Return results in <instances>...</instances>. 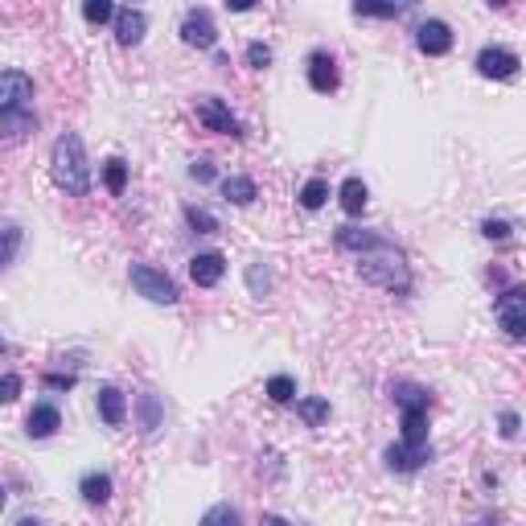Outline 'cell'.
<instances>
[{
	"label": "cell",
	"mask_w": 526,
	"mask_h": 526,
	"mask_svg": "<svg viewBox=\"0 0 526 526\" xmlns=\"http://www.w3.org/2000/svg\"><path fill=\"white\" fill-rule=\"evenodd\" d=\"M103 185H107V189H111V194H115V197H120V194H123V189H128V164H123V161H120V156H111V161H107V164H103Z\"/></svg>",
	"instance_id": "26"
},
{
	"label": "cell",
	"mask_w": 526,
	"mask_h": 526,
	"mask_svg": "<svg viewBox=\"0 0 526 526\" xmlns=\"http://www.w3.org/2000/svg\"><path fill=\"white\" fill-rule=\"evenodd\" d=\"M222 276H226V259H222V251H197L194 259H189V279H194L197 288H214Z\"/></svg>",
	"instance_id": "13"
},
{
	"label": "cell",
	"mask_w": 526,
	"mask_h": 526,
	"mask_svg": "<svg viewBox=\"0 0 526 526\" xmlns=\"http://www.w3.org/2000/svg\"><path fill=\"white\" fill-rule=\"evenodd\" d=\"M518 427H522L518 411H501V416H498V432H501V440H518Z\"/></svg>",
	"instance_id": "35"
},
{
	"label": "cell",
	"mask_w": 526,
	"mask_h": 526,
	"mask_svg": "<svg viewBox=\"0 0 526 526\" xmlns=\"http://www.w3.org/2000/svg\"><path fill=\"white\" fill-rule=\"evenodd\" d=\"M329 202V181L325 177H309L300 185V205L304 210H321V205Z\"/></svg>",
	"instance_id": "24"
},
{
	"label": "cell",
	"mask_w": 526,
	"mask_h": 526,
	"mask_svg": "<svg viewBox=\"0 0 526 526\" xmlns=\"http://www.w3.org/2000/svg\"><path fill=\"white\" fill-rule=\"evenodd\" d=\"M337 247L342 251L358 255V276L366 284L383 288L391 296H407L411 292V268H407V255L403 247H394L386 235L378 230H362V226H337Z\"/></svg>",
	"instance_id": "1"
},
{
	"label": "cell",
	"mask_w": 526,
	"mask_h": 526,
	"mask_svg": "<svg viewBox=\"0 0 526 526\" xmlns=\"http://www.w3.org/2000/svg\"><path fill=\"white\" fill-rule=\"evenodd\" d=\"M0 353H8V337L5 333H0Z\"/></svg>",
	"instance_id": "40"
},
{
	"label": "cell",
	"mask_w": 526,
	"mask_h": 526,
	"mask_svg": "<svg viewBox=\"0 0 526 526\" xmlns=\"http://www.w3.org/2000/svg\"><path fill=\"white\" fill-rule=\"evenodd\" d=\"M74 383H79V374H46V386H49V391H70Z\"/></svg>",
	"instance_id": "37"
},
{
	"label": "cell",
	"mask_w": 526,
	"mask_h": 526,
	"mask_svg": "<svg viewBox=\"0 0 526 526\" xmlns=\"http://www.w3.org/2000/svg\"><path fill=\"white\" fill-rule=\"evenodd\" d=\"M197 123L205 132H218V136H243V123L230 115V107L218 95H202L197 99Z\"/></svg>",
	"instance_id": "7"
},
{
	"label": "cell",
	"mask_w": 526,
	"mask_h": 526,
	"mask_svg": "<svg viewBox=\"0 0 526 526\" xmlns=\"http://www.w3.org/2000/svg\"><path fill=\"white\" fill-rule=\"evenodd\" d=\"M181 41L194 46V49H214V41H218V25H214L210 8H189V13L181 16Z\"/></svg>",
	"instance_id": "8"
},
{
	"label": "cell",
	"mask_w": 526,
	"mask_h": 526,
	"mask_svg": "<svg viewBox=\"0 0 526 526\" xmlns=\"http://www.w3.org/2000/svg\"><path fill=\"white\" fill-rule=\"evenodd\" d=\"M309 87L317 90V95H333L337 87H342V70H337L333 54H325V49H312L309 54Z\"/></svg>",
	"instance_id": "11"
},
{
	"label": "cell",
	"mask_w": 526,
	"mask_h": 526,
	"mask_svg": "<svg viewBox=\"0 0 526 526\" xmlns=\"http://www.w3.org/2000/svg\"><path fill=\"white\" fill-rule=\"evenodd\" d=\"M21 374H0V403H5V407H8V403H16V394H21Z\"/></svg>",
	"instance_id": "34"
},
{
	"label": "cell",
	"mask_w": 526,
	"mask_h": 526,
	"mask_svg": "<svg viewBox=\"0 0 526 526\" xmlns=\"http://www.w3.org/2000/svg\"><path fill=\"white\" fill-rule=\"evenodd\" d=\"M58 427H62V411H58L54 403H37V407L29 411V419H25V432H29L33 440H49Z\"/></svg>",
	"instance_id": "14"
},
{
	"label": "cell",
	"mask_w": 526,
	"mask_h": 526,
	"mask_svg": "<svg viewBox=\"0 0 526 526\" xmlns=\"http://www.w3.org/2000/svg\"><path fill=\"white\" fill-rule=\"evenodd\" d=\"M115 41L120 46H140L144 41V33H148V16H144V8H115Z\"/></svg>",
	"instance_id": "12"
},
{
	"label": "cell",
	"mask_w": 526,
	"mask_h": 526,
	"mask_svg": "<svg viewBox=\"0 0 526 526\" xmlns=\"http://www.w3.org/2000/svg\"><path fill=\"white\" fill-rule=\"evenodd\" d=\"M416 49L427 58H444L452 49V25L440 21V16H427V21L416 29Z\"/></svg>",
	"instance_id": "10"
},
{
	"label": "cell",
	"mask_w": 526,
	"mask_h": 526,
	"mask_svg": "<svg viewBox=\"0 0 526 526\" xmlns=\"http://www.w3.org/2000/svg\"><path fill=\"white\" fill-rule=\"evenodd\" d=\"M296 416H300L309 427H321V424L329 419V399H321V394H309V399H296Z\"/></svg>",
	"instance_id": "23"
},
{
	"label": "cell",
	"mask_w": 526,
	"mask_h": 526,
	"mask_svg": "<svg viewBox=\"0 0 526 526\" xmlns=\"http://www.w3.org/2000/svg\"><path fill=\"white\" fill-rule=\"evenodd\" d=\"M432 444H391V448L383 452V460H386V468L391 473H416V468H424V465H432Z\"/></svg>",
	"instance_id": "9"
},
{
	"label": "cell",
	"mask_w": 526,
	"mask_h": 526,
	"mask_svg": "<svg viewBox=\"0 0 526 526\" xmlns=\"http://www.w3.org/2000/svg\"><path fill=\"white\" fill-rule=\"evenodd\" d=\"M82 16H87L90 25H103V21H111V16H115V8L107 5V0H87V5H82Z\"/></svg>",
	"instance_id": "32"
},
{
	"label": "cell",
	"mask_w": 526,
	"mask_h": 526,
	"mask_svg": "<svg viewBox=\"0 0 526 526\" xmlns=\"http://www.w3.org/2000/svg\"><path fill=\"white\" fill-rule=\"evenodd\" d=\"M493 317H498L501 333H506L510 342H522L526 337V288L522 284L506 288V292L493 300Z\"/></svg>",
	"instance_id": "4"
},
{
	"label": "cell",
	"mask_w": 526,
	"mask_h": 526,
	"mask_svg": "<svg viewBox=\"0 0 526 526\" xmlns=\"http://www.w3.org/2000/svg\"><path fill=\"white\" fill-rule=\"evenodd\" d=\"M247 66H251V70H268V66H271V46L251 41V46H247Z\"/></svg>",
	"instance_id": "33"
},
{
	"label": "cell",
	"mask_w": 526,
	"mask_h": 526,
	"mask_svg": "<svg viewBox=\"0 0 526 526\" xmlns=\"http://www.w3.org/2000/svg\"><path fill=\"white\" fill-rule=\"evenodd\" d=\"M99 419H103L107 427H123V419H128V399H123L120 386H103V391H99Z\"/></svg>",
	"instance_id": "16"
},
{
	"label": "cell",
	"mask_w": 526,
	"mask_h": 526,
	"mask_svg": "<svg viewBox=\"0 0 526 526\" xmlns=\"http://www.w3.org/2000/svg\"><path fill=\"white\" fill-rule=\"evenodd\" d=\"M477 74L481 79H493V82H510L518 74V66H522V58L514 54V49H506V46H485L481 54H477Z\"/></svg>",
	"instance_id": "6"
},
{
	"label": "cell",
	"mask_w": 526,
	"mask_h": 526,
	"mask_svg": "<svg viewBox=\"0 0 526 526\" xmlns=\"http://www.w3.org/2000/svg\"><path fill=\"white\" fill-rule=\"evenodd\" d=\"M403 444H427V407H403Z\"/></svg>",
	"instance_id": "20"
},
{
	"label": "cell",
	"mask_w": 526,
	"mask_h": 526,
	"mask_svg": "<svg viewBox=\"0 0 526 526\" xmlns=\"http://www.w3.org/2000/svg\"><path fill=\"white\" fill-rule=\"evenodd\" d=\"M411 5H353V16H383V21H394V16H403Z\"/></svg>",
	"instance_id": "30"
},
{
	"label": "cell",
	"mask_w": 526,
	"mask_h": 526,
	"mask_svg": "<svg viewBox=\"0 0 526 526\" xmlns=\"http://www.w3.org/2000/svg\"><path fill=\"white\" fill-rule=\"evenodd\" d=\"M33 111V79L25 70H0V115Z\"/></svg>",
	"instance_id": "5"
},
{
	"label": "cell",
	"mask_w": 526,
	"mask_h": 526,
	"mask_svg": "<svg viewBox=\"0 0 526 526\" xmlns=\"http://www.w3.org/2000/svg\"><path fill=\"white\" fill-rule=\"evenodd\" d=\"M128 279H132V288H136L144 300H153V304H177L181 300L173 276H169V271H161V268H153V263H132Z\"/></svg>",
	"instance_id": "3"
},
{
	"label": "cell",
	"mask_w": 526,
	"mask_h": 526,
	"mask_svg": "<svg viewBox=\"0 0 526 526\" xmlns=\"http://www.w3.org/2000/svg\"><path fill=\"white\" fill-rule=\"evenodd\" d=\"M33 128H37V115H33V111H8V115H0V140H5V144L25 140Z\"/></svg>",
	"instance_id": "19"
},
{
	"label": "cell",
	"mask_w": 526,
	"mask_h": 526,
	"mask_svg": "<svg viewBox=\"0 0 526 526\" xmlns=\"http://www.w3.org/2000/svg\"><path fill=\"white\" fill-rule=\"evenodd\" d=\"M189 177H194V181H202V185H205V181H214V164L205 161V156H197V161L189 164Z\"/></svg>",
	"instance_id": "36"
},
{
	"label": "cell",
	"mask_w": 526,
	"mask_h": 526,
	"mask_svg": "<svg viewBox=\"0 0 526 526\" xmlns=\"http://www.w3.org/2000/svg\"><path fill=\"white\" fill-rule=\"evenodd\" d=\"M259 526H292V522H288V518H279V514H263Z\"/></svg>",
	"instance_id": "38"
},
{
	"label": "cell",
	"mask_w": 526,
	"mask_h": 526,
	"mask_svg": "<svg viewBox=\"0 0 526 526\" xmlns=\"http://www.w3.org/2000/svg\"><path fill=\"white\" fill-rule=\"evenodd\" d=\"M5 501H8V498H5V485H0V510H5Z\"/></svg>",
	"instance_id": "41"
},
{
	"label": "cell",
	"mask_w": 526,
	"mask_h": 526,
	"mask_svg": "<svg viewBox=\"0 0 526 526\" xmlns=\"http://www.w3.org/2000/svg\"><path fill=\"white\" fill-rule=\"evenodd\" d=\"M337 202H342V210L350 214V218H358V214L370 205V189H366V181H362V177H345V181H342V189H337Z\"/></svg>",
	"instance_id": "17"
},
{
	"label": "cell",
	"mask_w": 526,
	"mask_h": 526,
	"mask_svg": "<svg viewBox=\"0 0 526 526\" xmlns=\"http://www.w3.org/2000/svg\"><path fill=\"white\" fill-rule=\"evenodd\" d=\"M481 235L489 238V243H506V238L514 235V226H510L506 218H485V222H481Z\"/></svg>",
	"instance_id": "31"
},
{
	"label": "cell",
	"mask_w": 526,
	"mask_h": 526,
	"mask_svg": "<svg viewBox=\"0 0 526 526\" xmlns=\"http://www.w3.org/2000/svg\"><path fill=\"white\" fill-rule=\"evenodd\" d=\"M79 493H82V501L87 506H107L111 501V493H115V481H111V473H82V481H79Z\"/></svg>",
	"instance_id": "15"
},
{
	"label": "cell",
	"mask_w": 526,
	"mask_h": 526,
	"mask_svg": "<svg viewBox=\"0 0 526 526\" xmlns=\"http://www.w3.org/2000/svg\"><path fill=\"white\" fill-rule=\"evenodd\" d=\"M49 177L70 197L90 194V161H87V144H82L79 132H62L54 140V148H49Z\"/></svg>",
	"instance_id": "2"
},
{
	"label": "cell",
	"mask_w": 526,
	"mask_h": 526,
	"mask_svg": "<svg viewBox=\"0 0 526 526\" xmlns=\"http://www.w3.org/2000/svg\"><path fill=\"white\" fill-rule=\"evenodd\" d=\"M197 526H243V518H238V510L230 506V501H218V506L205 510Z\"/></svg>",
	"instance_id": "25"
},
{
	"label": "cell",
	"mask_w": 526,
	"mask_h": 526,
	"mask_svg": "<svg viewBox=\"0 0 526 526\" xmlns=\"http://www.w3.org/2000/svg\"><path fill=\"white\" fill-rule=\"evenodd\" d=\"M136 411H140V432L144 436H156L161 432V424H164V403H161V394L156 391H144L136 399Z\"/></svg>",
	"instance_id": "18"
},
{
	"label": "cell",
	"mask_w": 526,
	"mask_h": 526,
	"mask_svg": "<svg viewBox=\"0 0 526 526\" xmlns=\"http://www.w3.org/2000/svg\"><path fill=\"white\" fill-rule=\"evenodd\" d=\"M222 197L230 205H251L259 197V189H255L251 177H222Z\"/></svg>",
	"instance_id": "21"
},
{
	"label": "cell",
	"mask_w": 526,
	"mask_h": 526,
	"mask_svg": "<svg viewBox=\"0 0 526 526\" xmlns=\"http://www.w3.org/2000/svg\"><path fill=\"white\" fill-rule=\"evenodd\" d=\"M268 399H271V403H292V399H296V378L271 374V378H268Z\"/></svg>",
	"instance_id": "28"
},
{
	"label": "cell",
	"mask_w": 526,
	"mask_h": 526,
	"mask_svg": "<svg viewBox=\"0 0 526 526\" xmlns=\"http://www.w3.org/2000/svg\"><path fill=\"white\" fill-rule=\"evenodd\" d=\"M247 288H251V296H259V300L271 292V271L263 268V259L247 268Z\"/></svg>",
	"instance_id": "29"
},
{
	"label": "cell",
	"mask_w": 526,
	"mask_h": 526,
	"mask_svg": "<svg viewBox=\"0 0 526 526\" xmlns=\"http://www.w3.org/2000/svg\"><path fill=\"white\" fill-rule=\"evenodd\" d=\"M16 526H41V522H37V518H21V522H16Z\"/></svg>",
	"instance_id": "39"
},
{
	"label": "cell",
	"mask_w": 526,
	"mask_h": 526,
	"mask_svg": "<svg viewBox=\"0 0 526 526\" xmlns=\"http://www.w3.org/2000/svg\"><path fill=\"white\" fill-rule=\"evenodd\" d=\"M185 222L197 235H218V218L210 210H202V205H185Z\"/></svg>",
	"instance_id": "27"
},
{
	"label": "cell",
	"mask_w": 526,
	"mask_h": 526,
	"mask_svg": "<svg viewBox=\"0 0 526 526\" xmlns=\"http://www.w3.org/2000/svg\"><path fill=\"white\" fill-rule=\"evenodd\" d=\"M21 243H25V230L16 226V222H5V226H0V271H5L8 263L16 259Z\"/></svg>",
	"instance_id": "22"
}]
</instances>
